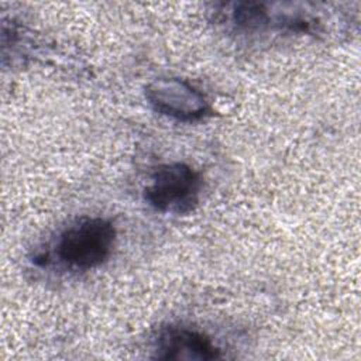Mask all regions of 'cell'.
<instances>
[{"label":"cell","instance_id":"obj_1","mask_svg":"<svg viewBox=\"0 0 361 361\" xmlns=\"http://www.w3.org/2000/svg\"><path fill=\"white\" fill-rule=\"evenodd\" d=\"M116 238V227L109 219L83 216L59 233L52 255L68 271H90L109 259Z\"/></svg>","mask_w":361,"mask_h":361},{"label":"cell","instance_id":"obj_2","mask_svg":"<svg viewBox=\"0 0 361 361\" xmlns=\"http://www.w3.org/2000/svg\"><path fill=\"white\" fill-rule=\"evenodd\" d=\"M202 178L183 162L159 165L144 189L145 202L161 213L186 214L199 203Z\"/></svg>","mask_w":361,"mask_h":361},{"label":"cell","instance_id":"obj_3","mask_svg":"<svg viewBox=\"0 0 361 361\" xmlns=\"http://www.w3.org/2000/svg\"><path fill=\"white\" fill-rule=\"evenodd\" d=\"M145 99L157 113L178 121H199L213 113L206 96L178 78L152 80L145 87Z\"/></svg>","mask_w":361,"mask_h":361},{"label":"cell","instance_id":"obj_4","mask_svg":"<svg viewBox=\"0 0 361 361\" xmlns=\"http://www.w3.org/2000/svg\"><path fill=\"white\" fill-rule=\"evenodd\" d=\"M221 348L203 331L169 324L159 329L154 340V358L159 360H217L221 358Z\"/></svg>","mask_w":361,"mask_h":361}]
</instances>
